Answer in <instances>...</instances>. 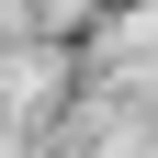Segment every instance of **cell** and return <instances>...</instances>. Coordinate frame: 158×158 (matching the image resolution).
<instances>
[{
    "instance_id": "6da1fadb",
    "label": "cell",
    "mask_w": 158,
    "mask_h": 158,
    "mask_svg": "<svg viewBox=\"0 0 158 158\" xmlns=\"http://www.w3.org/2000/svg\"><path fill=\"white\" fill-rule=\"evenodd\" d=\"M23 90H45V56H0V113H23Z\"/></svg>"
}]
</instances>
